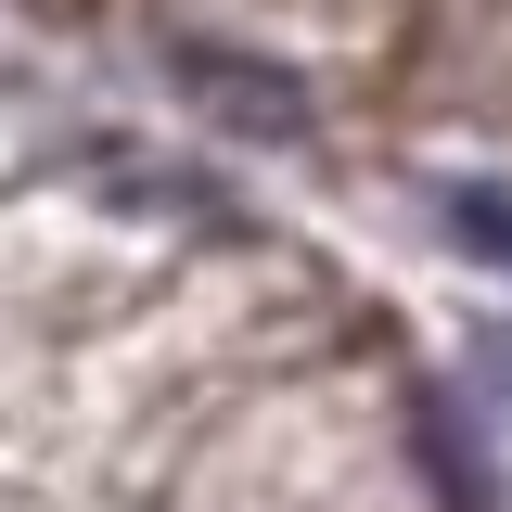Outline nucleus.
<instances>
[{
    "label": "nucleus",
    "mask_w": 512,
    "mask_h": 512,
    "mask_svg": "<svg viewBox=\"0 0 512 512\" xmlns=\"http://www.w3.org/2000/svg\"><path fill=\"white\" fill-rule=\"evenodd\" d=\"M448 205H461V231H474L487 256H512V218H500V192H448Z\"/></svg>",
    "instance_id": "f257e3e1"
}]
</instances>
